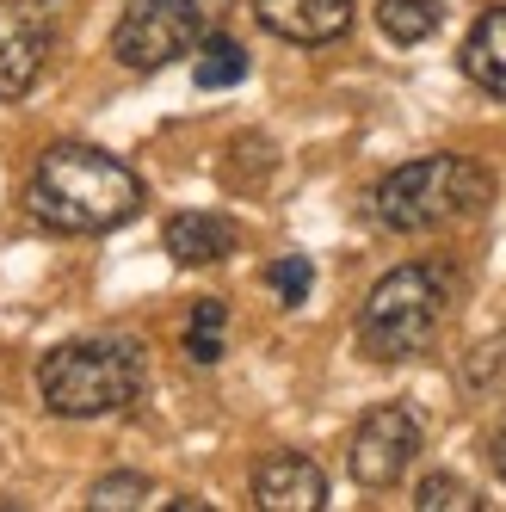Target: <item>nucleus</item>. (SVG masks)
Instances as JSON below:
<instances>
[{
  "mask_svg": "<svg viewBox=\"0 0 506 512\" xmlns=\"http://www.w3.org/2000/svg\"><path fill=\"white\" fill-rule=\"evenodd\" d=\"M439 0H377V25L389 44H426L439 31Z\"/></svg>",
  "mask_w": 506,
  "mask_h": 512,
  "instance_id": "ddd939ff",
  "label": "nucleus"
},
{
  "mask_svg": "<svg viewBox=\"0 0 506 512\" xmlns=\"http://www.w3.org/2000/svg\"><path fill=\"white\" fill-rule=\"evenodd\" d=\"M420 414L402 408V401H383V408H371L365 420H358L352 445H346V469L358 488H395L402 475L414 469L420 457Z\"/></svg>",
  "mask_w": 506,
  "mask_h": 512,
  "instance_id": "423d86ee",
  "label": "nucleus"
},
{
  "mask_svg": "<svg viewBox=\"0 0 506 512\" xmlns=\"http://www.w3.org/2000/svg\"><path fill=\"white\" fill-rule=\"evenodd\" d=\"M253 13L284 44H334L352 31V0H253Z\"/></svg>",
  "mask_w": 506,
  "mask_h": 512,
  "instance_id": "1a4fd4ad",
  "label": "nucleus"
},
{
  "mask_svg": "<svg viewBox=\"0 0 506 512\" xmlns=\"http://www.w3.org/2000/svg\"><path fill=\"white\" fill-rule=\"evenodd\" d=\"M241 241V229L229 223L223 210H179L167 216V229H161V247L173 253L179 266H216V260H229Z\"/></svg>",
  "mask_w": 506,
  "mask_h": 512,
  "instance_id": "9d476101",
  "label": "nucleus"
},
{
  "mask_svg": "<svg viewBox=\"0 0 506 512\" xmlns=\"http://www.w3.org/2000/svg\"><path fill=\"white\" fill-rule=\"evenodd\" d=\"M149 383V352L142 340L99 334V340H68L44 352L38 364V395L56 420H105L124 414Z\"/></svg>",
  "mask_w": 506,
  "mask_h": 512,
  "instance_id": "f03ea898",
  "label": "nucleus"
},
{
  "mask_svg": "<svg viewBox=\"0 0 506 512\" xmlns=\"http://www.w3.org/2000/svg\"><path fill=\"white\" fill-rule=\"evenodd\" d=\"M488 204H494V173L463 155H420L383 173L371 192V216L395 235L445 229V223H463V216H482Z\"/></svg>",
  "mask_w": 506,
  "mask_h": 512,
  "instance_id": "20e7f679",
  "label": "nucleus"
},
{
  "mask_svg": "<svg viewBox=\"0 0 506 512\" xmlns=\"http://www.w3.org/2000/svg\"><path fill=\"white\" fill-rule=\"evenodd\" d=\"M223 340H229V309L216 297H204L192 309V321H186V358L192 364H216L223 358Z\"/></svg>",
  "mask_w": 506,
  "mask_h": 512,
  "instance_id": "4468645a",
  "label": "nucleus"
},
{
  "mask_svg": "<svg viewBox=\"0 0 506 512\" xmlns=\"http://www.w3.org/2000/svg\"><path fill=\"white\" fill-rule=\"evenodd\" d=\"M25 210L56 235H112L142 210V179L105 149L56 142L25 179Z\"/></svg>",
  "mask_w": 506,
  "mask_h": 512,
  "instance_id": "f257e3e1",
  "label": "nucleus"
},
{
  "mask_svg": "<svg viewBox=\"0 0 506 512\" xmlns=\"http://www.w3.org/2000/svg\"><path fill=\"white\" fill-rule=\"evenodd\" d=\"M50 68V19L31 0H0V99H25Z\"/></svg>",
  "mask_w": 506,
  "mask_h": 512,
  "instance_id": "0eeeda50",
  "label": "nucleus"
},
{
  "mask_svg": "<svg viewBox=\"0 0 506 512\" xmlns=\"http://www.w3.org/2000/svg\"><path fill=\"white\" fill-rule=\"evenodd\" d=\"M216 0H130L118 31H112V56L136 75H155L173 56H192L198 38L210 31Z\"/></svg>",
  "mask_w": 506,
  "mask_h": 512,
  "instance_id": "39448f33",
  "label": "nucleus"
},
{
  "mask_svg": "<svg viewBox=\"0 0 506 512\" xmlns=\"http://www.w3.org/2000/svg\"><path fill=\"white\" fill-rule=\"evenodd\" d=\"M414 506L420 512H476L482 500H476L469 482H457V475H426V482L414 488Z\"/></svg>",
  "mask_w": 506,
  "mask_h": 512,
  "instance_id": "a211bd4d",
  "label": "nucleus"
},
{
  "mask_svg": "<svg viewBox=\"0 0 506 512\" xmlns=\"http://www.w3.org/2000/svg\"><path fill=\"white\" fill-rule=\"evenodd\" d=\"M494 475H500V482H506V432L494 438Z\"/></svg>",
  "mask_w": 506,
  "mask_h": 512,
  "instance_id": "6ab92c4d",
  "label": "nucleus"
},
{
  "mask_svg": "<svg viewBox=\"0 0 506 512\" xmlns=\"http://www.w3.org/2000/svg\"><path fill=\"white\" fill-rule=\"evenodd\" d=\"M241 75H247V50L235 38H223V31H204L198 50H192V81L204 93H216V87H235Z\"/></svg>",
  "mask_w": 506,
  "mask_h": 512,
  "instance_id": "f8f14e48",
  "label": "nucleus"
},
{
  "mask_svg": "<svg viewBox=\"0 0 506 512\" xmlns=\"http://www.w3.org/2000/svg\"><path fill=\"white\" fill-rule=\"evenodd\" d=\"M463 75L482 93L506 99V7L476 19V31H469V44H463Z\"/></svg>",
  "mask_w": 506,
  "mask_h": 512,
  "instance_id": "9b49d317",
  "label": "nucleus"
},
{
  "mask_svg": "<svg viewBox=\"0 0 506 512\" xmlns=\"http://www.w3.org/2000/svg\"><path fill=\"white\" fill-rule=\"evenodd\" d=\"M463 389L469 395H506V334L482 340L476 352L463 358Z\"/></svg>",
  "mask_w": 506,
  "mask_h": 512,
  "instance_id": "2eb2a0df",
  "label": "nucleus"
},
{
  "mask_svg": "<svg viewBox=\"0 0 506 512\" xmlns=\"http://www.w3.org/2000/svg\"><path fill=\"white\" fill-rule=\"evenodd\" d=\"M253 506L260 512H321L328 506V475L303 451H278L253 469Z\"/></svg>",
  "mask_w": 506,
  "mask_h": 512,
  "instance_id": "6e6552de",
  "label": "nucleus"
},
{
  "mask_svg": "<svg viewBox=\"0 0 506 512\" xmlns=\"http://www.w3.org/2000/svg\"><path fill=\"white\" fill-rule=\"evenodd\" d=\"M149 494H155V482H149V475L118 469V475H105V482H93L87 506H93V512H130V506H149Z\"/></svg>",
  "mask_w": 506,
  "mask_h": 512,
  "instance_id": "dca6fc26",
  "label": "nucleus"
},
{
  "mask_svg": "<svg viewBox=\"0 0 506 512\" xmlns=\"http://www.w3.org/2000/svg\"><path fill=\"white\" fill-rule=\"evenodd\" d=\"M266 284H272V297H278L284 309H297V303H309V284H315V266L303 260V253H278V260L266 266Z\"/></svg>",
  "mask_w": 506,
  "mask_h": 512,
  "instance_id": "f3484780",
  "label": "nucleus"
},
{
  "mask_svg": "<svg viewBox=\"0 0 506 512\" xmlns=\"http://www.w3.org/2000/svg\"><path fill=\"white\" fill-rule=\"evenodd\" d=\"M451 303H457V278L445 266H432V260L395 266L389 278L371 284L365 309H358V352L377 364H402V358L432 352Z\"/></svg>",
  "mask_w": 506,
  "mask_h": 512,
  "instance_id": "7ed1b4c3",
  "label": "nucleus"
}]
</instances>
